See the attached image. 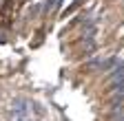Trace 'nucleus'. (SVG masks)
<instances>
[{
	"label": "nucleus",
	"instance_id": "obj_1",
	"mask_svg": "<svg viewBox=\"0 0 124 121\" xmlns=\"http://www.w3.org/2000/svg\"><path fill=\"white\" fill-rule=\"evenodd\" d=\"M11 110L18 115V117H24V115L29 112V106H27V101H24V99H16V101H13V106H11Z\"/></svg>",
	"mask_w": 124,
	"mask_h": 121
},
{
	"label": "nucleus",
	"instance_id": "obj_2",
	"mask_svg": "<svg viewBox=\"0 0 124 121\" xmlns=\"http://www.w3.org/2000/svg\"><path fill=\"white\" fill-rule=\"evenodd\" d=\"M22 121H24V119H22Z\"/></svg>",
	"mask_w": 124,
	"mask_h": 121
}]
</instances>
